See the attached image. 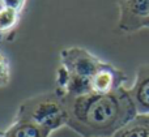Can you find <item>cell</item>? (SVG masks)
<instances>
[{
  "label": "cell",
  "mask_w": 149,
  "mask_h": 137,
  "mask_svg": "<svg viewBox=\"0 0 149 137\" xmlns=\"http://www.w3.org/2000/svg\"><path fill=\"white\" fill-rule=\"evenodd\" d=\"M63 99L68 111L67 125L82 137H113L137 115L126 88Z\"/></svg>",
  "instance_id": "1"
},
{
  "label": "cell",
  "mask_w": 149,
  "mask_h": 137,
  "mask_svg": "<svg viewBox=\"0 0 149 137\" xmlns=\"http://www.w3.org/2000/svg\"><path fill=\"white\" fill-rule=\"evenodd\" d=\"M16 118L29 120L49 133L68 124V111L64 99L55 90L24 101L18 107Z\"/></svg>",
  "instance_id": "2"
},
{
  "label": "cell",
  "mask_w": 149,
  "mask_h": 137,
  "mask_svg": "<svg viewBox=\"0 0 149 137\" xmlns=\"http://www.w3.org/2000/svg\"><path fill=\"white\" fill-rule=\"evenodd\" d=\"M59 56L60 65H63L72 75L85 78H92L103 64L102 60L98 59L95 55L77 46L63 48Z\"/></svg>",
  "instance_id": "3"
},
{
  "label": "cell",
  "mask_w": 149,
  "mask_h": 137,
  "mask_svg": "<svg viewBox=\"0 0 149 137\" xmlns=\"http://www.w3.org/2000/svg\"><path fill=\"white\" fill-rule=\"evenodd\" d=\"M118 28L131 34L147 28L149 22V0H118Z\"/></svg>",
  "instance_id": "4"
},
{
  "label": "cell",
  "mask_w": 149,
  "mask_h": 137,
  "mask_svg": "<svg viewBox=\"0 0 149 137\" xmlns=\"http://www.w3.org/2000/svg\"><path fill=\"white\" fill-rule=\"evenodd\" d=\"M127 82V76L123 71L118 69L110 63L103 62L101 68L95 72V75L90 78L92 93L95 94H109L124 88Z\"/></svg>",
  "instance_id": "5"
},
{
  "label": "cell",
  "mask_w": 149,
  "mask_h": 137,
  "mask_svg": "<svg viewBox=\"0 0 149 137\" xmlns=\"http://www.w3.org/2000/svg\"><path fill=\"white\" fill-rule=\"evenodd\" d=\"M128 93L137 114H149V64L139 67L134 85L128 89Z\"/></svg>",
  "instance_id": "6"
},
{
  "label": "cell",
  "mask_w": 149,
  "mask_h": 137,
  "mask_svg": "<svg viewBox=\"0 0 149 137\" xmlns=\"http://www.w3.org/2000/svg\"><path fill=\"white\" fill-rule=\"evenodd\" d=\"M50 135L51 133L34 123L16 118L15 122L8 127V129L4 131L3 137H50Z\"/></svg>",
  "instance_id": "7"
},
{
  "label": "cell",
  "mask_w": 149,
  "mask_h": 137,
  "mask_svg": "<svg viewBox=\"0 0 149 137\" xmlns=\"http://www.w3.org/2000/svg\"><path fill=\"white\" fill-rule=\"evenodd\" d=\"M113 137H149V114H137Z\"/></svg>",
  "instance_id": "8"
},
{
  "label": "cell",
  "mask_w": 149,
  "mask_h": 137,
  "mask_svg": "<svg viewBox=\"0 0 149 137\" xmlns=\"http://www.w3.org/2000/svg\"><path fill=\"white\" fill-rule=\"evenodd\" d=\"M20 21V12L10 8L0 7V38L8 35V33L17 26Z\"/></svg>",
  "instance_id": "9"
},
{
  "label": "cell",
  "mask_w": 149,
  "mask_h": 137,
  "mask_svg": "<svg viewBox=\"0 0 149 137\" xmlns=\"http://www.w3.org/2000/svg\"><path fill=\"white\" fill-rule=\"evenodd\" d=\"M10 81V64L5 54L0 50V88H4Z\"/></svg>",
  "instance_id": "10"
},
{
  "label": "cell",
  "mask_w": 149,
  "mask_h": 137,
  "mask_svg": "<svg viewBox=\"0 0 149 137\" xmlns=\"http://www.w3.org/2000/svg\"><path fill=\"white\" fill-rule=\"evenodd\" d=\"M25 1L26 0H0V7L10 8V9H15L21 13L24 5H25Z\"/></svg>",
  "instance_id": "11"
},
{
  "label": "cell",
  "mask_w": 149,
  "mask_h": 137,
  "mask_svg": "<svg viewBox=\"0 0 149 137\" xmlns=\"http://www.w3.org/2000/svg\"><path fill=\"white\" fill-rule=\"evenodd\" d=\"M3 135H4V131L0 129V137H3Z\"/></svg>",
  "instance_id": "12"
}]
</instances>
